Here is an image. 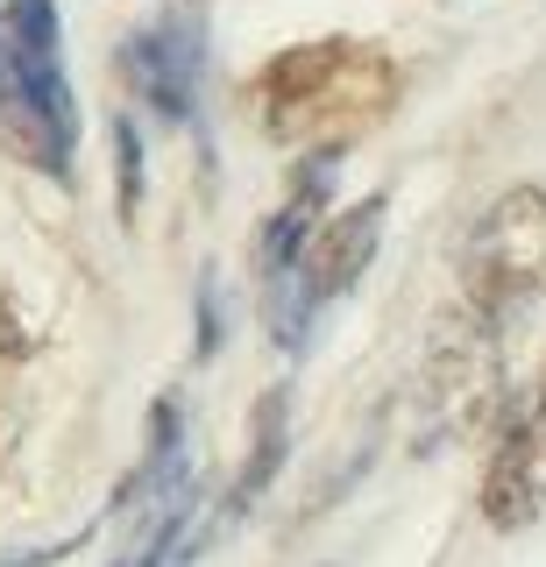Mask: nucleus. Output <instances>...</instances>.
I'll return each mask as SVG.
<instances>
[{
	"label": "nucleus",
	"instance_id": "obj_10",
	"mask_svg": "<svg viewBox=\"0 0 546 567\" xmlns=\"http://www.w3.org/2000/svg\"><path fill=\"white\" fill-rule=\"evenodd\" d=\"M539 404H546V390H539Z\"/></svg>",
	"mask_w": 546,
	"mask_h": 567
},
{
	"label": "nucleus",
	"instance_id": "obj_4",
	"mask_svg": "<svg viewBox=\"0 0 546 567\" xmlns=\"http://www.w3.org/2000/svg\"><path fill=\"white\" fill-rule=\"evenodd\" d=\"M0 43H8L14 71L29 79V93H37V100L50 106V121L79 135V106H72V85H64L58 0H8V8H0Z\"/></svg>",
	"mask_w": 546,
	"mask_h": 567
},
{
	"label": "nucleus",
	"instance_id": "obj_9",
	"mask_svg": "<svg viewBox=\"0 0 546 567\" xmlns=\"http://www.w3.org/2000/svg\"><path fill=\"white\" fill-rule=\"evenodd\" d=\"M114 150H121V220H135V206H143V142H135V121H114Z\"/></svg>",
	"mask_w": 546,
	"mask_h": 567
},
{
	"label": "nucleus",
	"instance_id": "obj_5",
	"mask_svg": "<svg viewBox=\"0 0 546 567\" xmlns=\"http://www.w3.org/2000/svg\"><path fill=\"white\" fill-rule=\"evenodd\" d=\"M483 511L490 525H533L546 511V404L525 425H511L504 454L490 461V483H483Z\"/></svg>",
	"mask_w": 546,
	"mask_h": 567
},
{
	"label": "nucleus",
	"instance_id": "obj_2",
	"mask_svg": "<svg viewBox=\"0 0 546 567\" xmlns=\"http://www.w3.org/2000/svg\"><path fill=\"white\" fill-rule=\"evenodd\" d=\"M462 284H468L475 312L525 306L546 284V192L539 185H511L475 220V235L462 248Z\"/></svg>",
	"mask_w": 546,
	"mask_h": 567
},
{
	"label": "nucleus",
	"instance_id": "obj_7",
	"mask_svg": "<svg viewBox=\"0 0 546 567\" xmlns=\"http://www.w3.org/2000/svg\"><path fill=\"white\" fill-rule=\"evenodd\" d=\"M178 489H185V412H178V398H164L156 419H150V454H143V468L114 489V511L164 504V496H178Z\"/></svg>",
	"mask_w": 546,
	"mask_h": 567
},
{
	"label": "nucleus",
	"instance_id": "obj_1",
	"mask_svg": "<svg viewBox=\"0 0 546 567\" xmlns=\"http://www.w3.org/2000/svg\"><path fill=\"white\" fill-rule=\"evenodd\" d=\"M377 227H383V199H362L348 213H320V220H312V235L291 256V270L270 284V333H277V348H298L306 327H312V312H320L327 298H341L348 284L369 270Z\"/></svg>",
	"mask_w": 546,
	"mask_h": 567
},
{
	"label": "nucleus",
	"instance_id": "obj_8",
	"mask_svg": "<svg viewBox=\"0 0 546 567\" xmlns=\"http://www.w3.org/2000/svg\"><path fill=\"white\" fill-rule=\"evenodd\" d=\"M277 447H285V398H262V419H256V461H249V475H241L235 504H249V496H256L262 483H270Z\"/></svg>",
	"mask_w": 546,
	"mask_h": 567
},
{
	"label": "nucleus",
	"instance_id": "obj_3",
	"mask_svg": "<svg viewBox=\"0 0 546 567\" xmlns=\"http://www.w3.org/2000/svg\"><path fill=\"white\" fill-rule=\"evenodd\" d=\"M121 71L164 121L192 128L199 121V85H206V8L178 0L171 14H156L150 29H135L121 43Z\"/></svg>",
	"mask_w": 546,
	"mask_h": 567
},
{
	"label": "nucleus",
	"instance_id": "obj_6",
	"mask_svg": "<svg viewBox=\"0 0 546 567\" xmlns=\"http://www.w3.org/2000/svg\"><path fill=\"white\" fill-rule=\"evenodd\" d=\"M0 142H8L14 156H29L37 171H50V177L72 171V150H79V135L58 128V121H50V106L29 93V79L14 71L8 43H0Z\"/></svg>",
	"mask_w": 546,
	"mask_h": 567
}]
</instances>
